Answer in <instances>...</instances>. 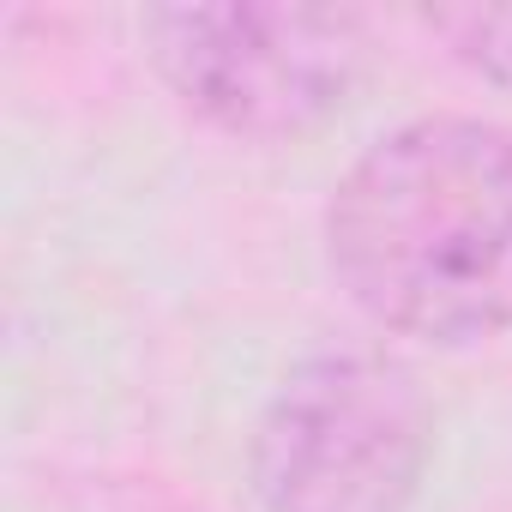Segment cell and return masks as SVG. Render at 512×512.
Listing matches in <instances>:
<instances>
[{
    "label": "cell",
    "instance_id": "obj_2",
    "mask_svg": "<svg viewBox=\"0 0 512 512\" xmlns=\"http://www.w3.org/2000/svg\"><path fill=\"white\" fill-rule=\"evenodd\" d=\"M434 452L416 374L380 350H326L278 380L247 440L266 512H404Z\"/></svg>",
    "mask_w": 512,
    "mask_h": 512
},
{
    "label": "cell",
    "instance_id": "obj_4",
    "mask_svg": "<svg viewBox=\"0 0 512 512\" xmlns=\"http://www.w3.org/2000/svg\"><path fill=\"white\" fill-rule=\"evenodd\" d=\"M428 31H440L470 73L512 91V7H440L428 13Z\"/></svg>",
    "mask_w": 512,
    "mask_h": 512
},
{
    "label": "cell",
    "instance_id": "obj_1",
    "mask_svg": "<svg viewBox=\"0 0 512 512\" xmlns=\"http://www.w3.org/2000/svg\"><path fill=\"white\" fill-rule=\"evenodd\" d=\"M344 296L386 332L482 344L512 326V133L428 115L368 145L326 205Z\"/></svg>",
    "mask_w": 512,
    "mask_h": 512
},
{
    "label": "cell",
    "instance_id": "obj_3",
    "mask_svg": "<svg viewBox=\"0 0 512 512\" xmlns=\"http://www.w3.org/2000/svg\"><path fill=\"white\" fill-rule=\"evenodd\" d=\"M145 43L169 91L235 139H296L344 109L368 37L338 7H157Z\"/></svg>",
    "mask_w": 512,
    "mask_h": 512
}]
</instances>
